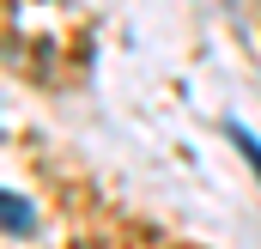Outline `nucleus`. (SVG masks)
<instances>
[{
  "instance_id": "nucleus-1",
  "label": "nucleus",
  "mask_w": 261,
  "mask_h": 249,
  "mask_svg": "<svg viewBox=\"0 0 261 249\" xmlns=\"http://www.w3.org/2000/svg\"><path fill=\"white\" fill-rule=\"evenodd\" d=\"M0 207H6V231H12V237H18V231H31V207H24L12 188H6V201H0Z\"/></svg>"
},
{
  "instance_id": "nucleus-2",
  "label": "nucleus",
  "mask_w": 261,
  "mask_h": 249,
  "mask_svg": "<svg viewBox=\"0 0 261 249\" xmlns=\"http://www.w3.org/2000/svg\"><path fill=\"white\" fill-rule=\"evenodd\" d=\"M231 140H237V152H243V158H249V164L261 170V146H255V134H249V128H237V122H231Z\"/></svg>"
}]
</instances>
